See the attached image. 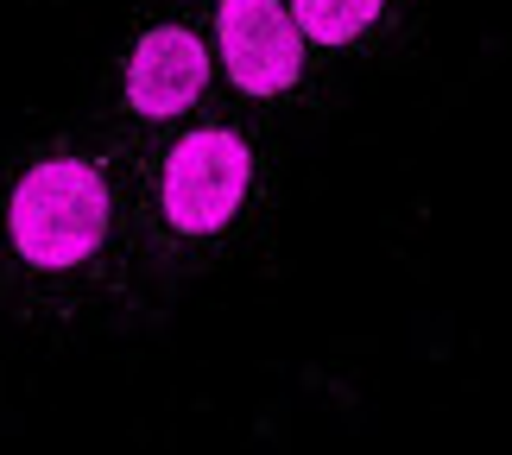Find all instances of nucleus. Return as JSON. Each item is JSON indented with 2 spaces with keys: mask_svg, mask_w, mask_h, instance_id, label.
I'll list each match as a JSON object with an SVG mask.
<instances>
[{
  "mask_svg": "<svg viewBox=\"0 0 512 455\" xmlns=\"http://www.w3.org/2000/svg\"><path fill=\"white\" fill-rule=\"evenodd\" d=\"M0 241L26 285L70 291L83 285L114 247V177L108 158L51 140L19 158L7 203H0Z\"/></svg>",
  "mask_w": 512,
  "mask_h": 455,
  "instance_id": "obj_1",
  "label": "nucleus"
},
{
  "mask_svg": "<svg viewBox=\"0 0 512 455\" xmlns=\"http://www.w3.org/2000/svg\"><path fill=\"white\" fill-rule=\"evenodd\" d=\"M209 32H215L228 83L241 95H253V102L291 95L304 83V45L310 38L291 19V0H215Z\"/></svg>",
  "mask_w": 512,
  "mask_h": 455,
  "instance_id": "obj_3",
  "label": "nucleus"
},
{
  "mask_svg": "<svg viewBox=\"0 0 512 455\" xmlns=\"http://www.w3.org/2000/svg\"><path fill=\"white\" fill-rule=\"evenodd\" d=\"M291 19L310 45L323 51H342V45H361V38L386 19V0H291Z\"/></svg>",
  "mask_w": 512,
  "mask_h": 455,
  "instance_id": "obj_5",
  "label": "nucleus"
},
{
  "mask_svg": "<svg viewBox=\"0 0 512 455\" xmlns=\"http://www.w3.org/2000/svg\"><path fill=\"white\" fill-rule=\"evenodd\" d=\"M253 184H260V158H253L241 127L203 121V127L177 133L159 158V171H152L159 228L177 247H222L247 222Z\"/></svg>",
  "mask_w": 512,
  "mask_h": 455,
  "instance_id": "obj_2",
  "label": "nucleus"
},
{
  "mask_svg": "<svg viewBox=\"0 0 512 455\" xmlns=\"http://www.w3.org/2000/svg\"><path fill=\"white\" fill-rule=\"evenodd\" d=\"M209 95V45L196 38L184 19H159L133 38L127 64H121V102L133 121L165 127Z\"/></svg>",
  "mask_w": 512,
  "mask_h": 455,
  "instance_id": "obj_4",
  "label": "nucleus"
}]
</instances>
